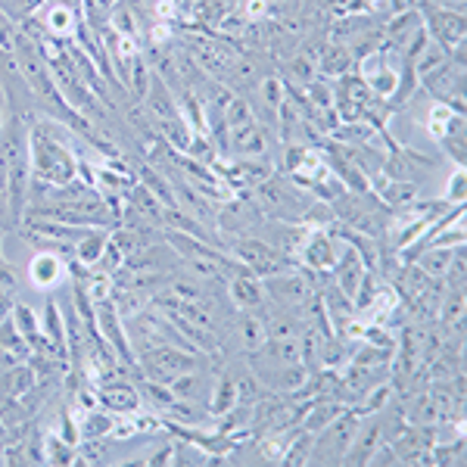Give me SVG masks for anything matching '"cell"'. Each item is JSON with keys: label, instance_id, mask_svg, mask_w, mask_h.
I'll list each match as a JSON object with an SVG mask.
<instances>
[{"label": "cell", "instance_id": "6da1fadb", "mask_svg": "<svg viewBox=\"0 0 467 467\" xmlns=\"http://www.w3.org/2000/svg\"><path fill=\"white\" fill-rule=\"evenodd\" d=\"M28 160H32V171L41 184L69 187L75 175H78V160L59 140V134L50 128V122H37L28 128Z\"/></svg>", "mask_w": 467, "mask_h": 467}, {"label": "cell", "instance_id": "7a4b0ae2", "mask_svg": "<svg viewBox=\"0 0 467 467\" xmlns=\"http://www.w3.org/2000/svg\"><path fill=\"white\" fill-rule=\"evenodd\" d=\"M464 47V44H462ZM462 47L455 54H449V59L442 66H436L431 75L420 78L431 94L436 97L440 103H449L455 107L458 112H464V59H462Z\"/></svg>", "mask_w": 467, "mask_h": 467}, {"label": "cell", "instance_id": "3957f363", "mask_svg": "<svg viewBox=\"0 0 467 467\" xmlns=\"http://www.w3.org/2000/svg\"><path fill=\"white\" fill-rule=\"evenodd\" d=\"M358 431V418L356 414H337L327 427L318 431V440H312V462L315 464H337L343 462L346 449H349L352 436Z\"/></svg>", "mask_w": 467, "mask_h": 467}, {"label": "cell", "instance_id": "277c9868", "mask_svg": "<svg viewBox=\"0 0 467 467\" xmlns=\"http://www.w3.org/2000/svg\"><path fill=\"white\" fill-rule=\"evenodd\" d=\"M234 255H237L240 265L255 277H271L287 268V255L277 253L275 246L259 237H237L234 240Z\"/></svg>", "mask_w": 467, "mask_h": 467}, {"label": "cell", "instance_id": "5b68a950", "mask_svg": "<svg viewBox=\"0 0 467 467\" xmlns=\"http://www.w3.org/2000/svg\"><path fill=\"white\" fill-rule=\"evenodd\" d=\"M265 293L275 299L281 308H299V306H308L312 303V284H308L306 275H296V271H277V275L265 277Z\"/></svg>", "mask_w": 467, "mask_h": 467}, {"label": "cell", "instance_id": "8992f818", "mask_svg": "<svg viewBox=\"0 0 467 467\" xmlns=\"http://www.w3.org/2000/svg\"><path fill=\"white\" fill-rule=\"evenodd\" d=\"M144 368L150 371V378L169 383V380H175L178 374L193 371L197 361H193V356H187L184 349H175V346H153V349L144 352Z\"/></svg>", "mask_w": 467, "mask_h": 467}, {"label": "cell", "instance_id": "52a82bcc", "mask_svg": "<svg viewBox=\"0 0 467 467\" xmlns=\"http://www.w3.org/2000/svg\"><path fill=\"white\" fill-rule=\"evenodd\" d=\"M424 28L436 44H442V47L449 50V54H455V50L464 44V13H458V10L433 6V10H427Z\"/></svg>", "mask_w": 467, "mask_h": 467}, {"label": "cell", "instance_id": "ba28073f", "mask_svg": "<svg viewBox=\"0 0 467 467\" xmlns=\"http://www.w3.org/2000/svg\"><path fill=\"white\" fill-rule=\"evenodd\" d=\"M299 255L308 268L315 271H334L337 265V255H340V244H337L330 234L324 231H308L303 246H299Z\"/></svg>", "mask_w": 467, "mask_h": 467}, {"label": "cell", "instance_id": "9c48e42d", "mask_svg": "<svg viewBox=\"0 0 467 467\" xmlns=\"http://www.w3.org/2000/svg\"><path fill=\"white\" fill-rule=\"evenodd\" d=\"M368 268H365V255H361L356 246H346L340 244V255H337V265H334V277L340 284V290L349 299L358 296V287L365 281Z\"/></svg>", "mask_w": 467, "mask_h": 467}, {"label": "cell", "instance_id": "30bf717a", "mask_svg": "<svg viewBox=\"0 0 467 467\" xmlns=\"http://www.w3.org/2000/svg\"><path fill=\"white\" fill-rule=\"evenodd\" d=\"M228 290H231V299L244 308V312H253V308H259L265 303V287H262V281L255 275H250V271H237V275L231 277Z\"/></svg>", "mask_w": 467, "mask_h": 467}, {"label": "cell", "instance_id": "8fae6325", "mask_svg": "<svg viewBox=\"0 0 467 467\" xmlns=\"http://www.w3.org/2000/svg\"><path fill=\"white\" fill-rule=\"evenodd\" d=\"M97 399H100V402L107 405V409H112V411H138V405H140L138 389H134L131 383H125V380L103 383Z\"/></svg>", "mask_w": 467, "mask_h": 467}, {"label": "cell", "instance_id": "7c38bea8", "mask_svg": "<svg viewBox=\"0 0 467 467\" xmlns=\"http://www.w3.org/2000/svg\"><path fill=\"white\" fill-rule=\"evenodd\" d=\"M63 259H59L57 253H37L32 259V265H28V275H32V281L37 284V287H54V284L63 277Z\"/></svg>", "mask_w": 467, "mask_h": 467}, {"label": "cell", "instance_id": "4fadbf2b", "mask_svg": "<svg viewBox=\"0 0 467 467\" xmlns=\"http://www.w3.org/2000/svg\"><path fill=\"white\" fill-rule=\"evenodd\" d=\"M97 321H100L103 334L109 337V343L116 346L119 352H122V358L128 361V365H134L131 352H128V340L122 337V327H119V315H116V306H109L107 299L103 303H97Z\"/></svg>", "mask_w": 467, "mask_h": 467}, {"label": "cell", "instance_id": "5bb4252c", "mask_svg": "<svg viewBox=\"0 0 467 467\" xmlns=\"http://www.w3.org/2000/svg\"><path fill=\"white\" fill-rule=\"evenodd\" d=\"M107 244H109V234L107 231H100V228H94V231H85V237H81V244H78V262L81 265H97L100 262V255L103 250H107Z\"/></svg>", "mask_w": 467, "mask_h": 467}, {"label": "cell", "instance_id": "9a60e30c", "mask_svg": "<svg viewBox=\"0 0 467 467\" xmlns=\"http://www.w3.org/2000/svg\"><path fill=\"white\" fill-rule=\"evenodd\" d=\"M237 337H240V346H244V352H255L265 346V321L253 318V315H244V318L237 321Z\"/></svg>", "mask_w": 467, "mask_h": 467}, {"label": "cell", "instance_id": "2e32d148", "mask_svg": "<svg viewBox=\"0 0 467 467\" xmlns=\"http://www.w3.org/2000/svg\"><path fill=\"white\" fill-rule=\"evenodd\" d=\"M440 318L449 327H458L464 321V287H451L446 299H440Z\"/></svg>", "mask_w": 467, "mask_h": 467}, {"label": "cell", "instance_id": "e0dca14e", "mask_svg": "<svg viewBox=\"0 0 467 467\" xmlns=\"http://www.w3.org/2000/svg\"><path fill=\"white\" fill-rule=\"evenodd\" d=\"M349 66H352V54L346 47H324V54L318 59V69L324 75H346L349 72Z\"/></svg>", "mask_w": 467, "mask_h": 467}, {"label": "cell", "instance_id": "ac0fdd59", "mask_svg": "<svg viewBox=\"0 0 467 467\" xmlns=\"http://www.w3.org/2000/svg\"><path fill=\"white\" fill-rule=\"evenodd\" d=\"M28 387H32V371H26V368H10L6 374H0V396H22Z\"/></svg>", "mask_w": 467, "mask_h": 467}, {"label": "cell", "instance_id": "d6986e66", "mask_svg": "<svg viewBox=\"0 0 467 467\" xmlns=\"http://www.w3.org/2000/svg\"><path fill=\"white\" fill-rule=\"evenodd\" d=\"M234 405H237V383H234V378H222L213 393L209 409H213V414H228L234 411Z\"/></svg>", "mask_w": 467, "mask_h": 467}, {"label": "cell", "instance_id": "ffe728a7", "mask_svg": "<svg viewBox=\"0 0 467 467\" xmlns=\"http://www.w3.org/2000/svg\"><path fill=\"white\" fill-rule=\"evenodd\" d=\"M13 324H16V330L22 334V340L26 343H37L41 340V327H37V318L35 312L28 306H13Z\"/></svg>", "mask_w": 467, "mask_h": 467}, {"label": "cell", "instance_id": "44dd1931", "mask_svg": "<svg viewBox=\"0 0 467 467\" xmlns=\"http://www.w3.org/2000/svg\"><path fill=\"white\" fill-rule=\"evenodd\" d=\"M337 414H343V409L337 402H318L312 411L303 418V424H306V433H318L321 427H327L330 420L337 418Z\"/></svg>", "mask_w": 467, "mask_h": 467}, {"label": "cell", "instance_id": "7402d4cb", "mask_svg": "<svg viewBox=\"0 0 467 467\" xmlns=\"http://www.w3.org/2000/svg\"><path fill=\"white\" fill-rule=\"evenodd\" d=\"M112 418L103 411H88L85 420H81V436H88V440H100V436L112 433Z\"/></svg>", "mask_w": 467, "mask_h": 467}, {"label": "cell", "instance_id": "603a6c76", "mask_svg": "<svg viewBox=\"0 0 467 467\" xmlns=\"http://www.w3.org/2000/svg\"><path fill=\"white\" fill-rule=\"evenodd\" d=\"M455 116H458V109L449 107V103H436V107L431 109V116H427V128H431V134L436 140L449 131V125H451V119H455Z\"/></svg>", "mask_w": 467, "mask_h": 467}, {"label": "cell", "instance_id": "cb8c5ba5", "mask_svg": "<svg viewBox=\"0 0 467 467\" xmlns=\"http://www.w3.org/2000/svg\"><path fill=\"white\" fill-rule=\"evenodd\" d=\"M116 6H119V0H85L88 22H90L94 28H103V26H107V19H112Z\"/></svg>", "mask_w": 467, "mask_h": 467}, {"label": "cell", "instance_id": "d4e9b609", "mask_svg": "<svg viewBox=\"0 0 467 467\" xmlns=\"http://www.w3.org/2000/svg\"><path fill=\"white\" fill-rule=\"evenodd\" d=\"M411 197H414V184H409V181H393V178H389V184L380 187V200L389 202V206L411 202Z\"/></svg>", "mask_w": 467, "mask_h": 467}, {"label": "cell", "instance_id": "484cf974", "mask_svg": "<svg viewBox=\"0 0 467 467\" xmlns=\"http://www.w3.org/2000/svg\"><path fill=\"white\" fill-rule=\"evenodd\" d=\"M47 26L54 35H69L72 32V10L66 4L54 6V10L47 13Z\"/></svg>", "mask_w": 467, "mask_h": 467}, {"label": "cell", "instance_id": "4316f807", "mask_svg": "<svg viewBox=\"0 0 467 467\" xmlns=\"http://www.w3.org/2000/svg\"><path fill=\"white\" fill-rule=\"evenodd\" d=\"M44 330H47V337L54 340L57 349H63V346H66V327H63V321H59V312H57L54 303H47V324H44Z\"/></svg>", "mask_w": 467, "mask_h": 467}, {"label": "cell", "instance_id": "83f0119b", "mask_svg": "<svg viewBox=\"0 0 467 467\" xmlns=\"http://www.w3.org/2000/svg\"><path fill=\"white\" fill-rule=\"evenodd\" d=\"M464 193H467V175H464V169H458L455 175L449 178V187H446V200L449 206H462L464 202Z\"/></svg>", "mask_w": 467, "mask_h": 467}, {"label": "cell", "instance_id": "f1b7e54d", "mask_svg": "<svg viewBox=\"0 0 467 467\" xmlns=\"http://www.w3.org/2000/svg\"><path fill=\"white\" fill-rule=\"evenodd\" d=\"M197 19L202 26H222L224 19V6L218 0H200L197 4Z\"/></svg>", "mask_w": 467, "mask_h": 467}, {"label": "cell", "instance_id": "f546056e", "mask_svg": "<svg viewBox=\"0 0 467 467\" xmlns=\"http://www.w3.org/2000/svg\"><path fill=\"white\" fill-rule=\"evenodd\" d=\"M284 462L287 464H312V433H303V440L293 442Z\"/></svg>", "mask_w": 467, "mask_h": 467}, {"label": "cell", "instance_id": "4dcf8cb0", "mask_svg": "<svg viewBox=\"0 0 467 467\" xmlns=\"http://www.w3.org/2000/svg\"><path fill=\"white\" fill-rule=\"evenodd\" d=\"M47 449H50V455H44V462H54V464H66V462H75V455H72V446L69 442H63V440H57V436H50L47 440Z\"/></svg>", "mask_w": 467, "mask_h": 467}, {"label": "cell", "instance_id": "1f68e13d", "mask_svg": "<svg viewBox=\"0 0 467 467\" xmlns=\"http://www.w3.org/2000/svg\"><path fill=\"white\" fill-rule=\"evenodd\" d=\"M13 44H16V28H13V22L0 13V50H10L13 54Z\"/></svg>", "mask_w": 467, "mask_h": 467}, {"label": "cell", "instance_id": "d6a6232c", "mask_svg": "<svg viewBox=\"0 0 467 467\" xmlns=\"http://www.w3.org/2000/svg\"><path fill=\"white\" fill-rule=\"evenodd\" d=\"M171 458V449H165V451H160L156 458H150V464H165Z\"/></svg>", "mask_w": 467, "mask_h": 467}]
</instances>
